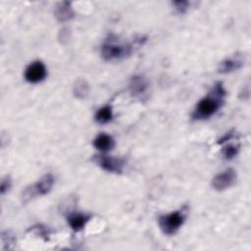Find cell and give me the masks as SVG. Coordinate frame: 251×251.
Returning a JSON list of instances; mask_svg holds the SVG:
<instances>
[{
	"label": "cell",
	"instance_id": "obj_1",
	"mask_svg": "<svg viewBox=\"0 0 251 251\" xmlns=\"http://www.w3.org/2000/svg\"><path fill=\"white\" fill-rule=\"evenodd\" d=\"M226 96V91L223 83L220 81L216 82L211 91L197 103L191 115L192 119L195 121H201L214 116L223 106Z\"/></svg>",
	"mask_w": 251,
	"mask_h": 251
},
{
	"label": "cell",
	"instance_id": "obj_2",
	"mask_svg": "<svg viewBox=\"0 0 251 251\" xmlns=\"http://www.w3.org/2000/svg\"><path fill=\"white\" fill-rule=\"evenodd\" d=\"M132 52L130 44L123 43L118 36L109 34L101 45V56L105 61H117L129 56Z\"/></svg>",
	"mask_w": 251,
	"mask_h": 251
},
{
	"label": "cell",
	"instance_id": "obj_3",
	"mask_svg": "<svg viewBox=\"0 0 251 251\" xmlns=\"http://www.w3.org/2000/svg\"><path fill=\"white\" fill-rule=\"evenodd\" d=\"M55 183V177L52 174H45L35 183L27 186L22 194V200L26 203L37 196H43L48 194Z\"/></svg>",
	"mask_w": 251,
	"mask_h": 251
},
{
	"label": "cell",
	"instance_id": "obj_4",
	"mask_svg": "<svg viewBox=\"0 0 251 251\" xmlns=\"http://www.w3.org/2000/svg\"><path fill=\"white\" fill-rule=\"evenodd\" d=\"M185 217L181 211H175L159 217L158 224L164 234L174 235L181 227Z\"/></svg>",
	"mask_w": 251,
	"mask_h": 251
},
{
	"label": "cell",
	"instance_id": "obj_5",
	"mask_svg": "<svg viewBox=\"0 0 251 251\" xmlns=\"http://www.w3.org/2000/svg\"><path fill=\"white\" fill-rule=\"evenodd\" d=\"M94 161L101 169L108 173L122 174L125 167V161L123 159L104 154L94 156Z\"/></svg>",
	"mask_w": 251,
	"mask_h": 251
},
{
	"label": "cell",
	"instance_id": "obj_6",
	"mask_svg": "<svg viewBox=\"0 0 251 251\" xmlns=\"http://www.w3.org/2000/svg\"><path fill=\"white\" fill-rule=\"evenodd\" d=\"M237 178L236 172L233 169H226L217 174L212 179V186L217 191H223L232 186Z\"/></svg>",
	"mask_w": 251,
	"mask_h": 251
},
{
	"label": "cell",
	"instance_id": "obj_7",
	"mask_svg": "<svg viewBox=\"0 0 251 251\" xmlns=\"http://www.w3.org/2000/svg\"><path fill=\"white\" fill-rule=\"evenodd\" d=\"M46 75L47 69L41 61H34L30 63L25 71V78L30 83H38L44 80Z\"/></svg>",
	"mask_w": 251,
	"mask_h": 251
},
{
	"label": "cell",
	"instance_id": "obj_8",
	"mask_svg": "<svg viewBox=\"0 0 251 251\" xmlns=\"http://www.w3.org/2000/svg\"><path fill=\"white\" fill-rule=\"evenodd\" d=\"M54 16L59 23H66L71 21L75 16L72 3L70 1H61L57 3L54 9Z\"/></svg>",
	"mask_w": 251,
	"mask_h": 251
},
{
	"label": "cell",
	"instance_id": "obj_9",
	"mask_svg": "<svg viewBox=\"0 0 251 251\" xmlns=\"http://www.w3.org/2000/svg\"><path fill=\"white\" fill-rule=\"evenodd\" d=\"M243 64H244V60L239 55L228 57L223 60L219 64L218 72L220 74H229L239 70L243 66Z\"/></svg>",
	"mask_w": 251,
	"mask_h": 251
},
{
	"label": "cell",
	"instance_id": "obj_10",
	"mask_svg": "<svg viewBox=\"0 0 251 251\" xmlns=\"http://www.w3.org/2000/svg\"><path fill=\"white\" fill-rule=\"evenodd\" d=\"M148 81L147 79L141 75H133L128 83V89L131 95L133 96H140L146 92L148 89Z\"/></svg>",
	"mask_w": 251,
	"mask_h": 251
},
{
	"label": "cell",
	"instance_id": "obj_11",
	"mask_svg": "<svg viewBox=\"0 0 251 251\" xmlns=\"http://www.w3.org/2000/svg\"><path fill=\"white\" fill-rule=\"evenodd\" d=\"M89 219L90 217L87 215L81 213H72L67 217V222L74 231H79L85 226Z\"/></svg>",
	"mask_w": 251,
	"mask_h": 251
},
{
	"label": "cell",
	"instance_id": "obj_12",
	"mask_svg": "<svg viewBox=\"0 0 251 251\" xmlns=\"http://www.w3.org/2000/svg\"><path fill=\"white\" fill-rule=\"evenodd\" d=\"M93 146L101 151V152H107L114 148L115 146V140L113 137L106 133H100L93 139Z\"/></svg>",
	"mask_w": 251,
	"mask_h": 251
},
{
	"label": "cell",
	"instance_id": "obj_13",
	"mask_svg": "<svg viewBox=\"0 0 251 251\" xmlns=\"http://www.w3.org/2000/svg\"><path fill=\"white\" fill-rule=\"evenodd\" d=\"M73 93H74L75 97H76L78 99L86 98L89 94V85H88V83L82 78L77 79L74 84Z\"/></svg>",
	"mask_w": 251,
	"mask_h": 251
},
{
	"label": "cell",
	"instance_id": "obj_14",
	"mask_svg": "<svg viewBox=\"0 0 251 251\" xmlns=\"http://www.w3.org/2000/svg\"><path fill=\"white\" fill-rule=\"evenodd\" d=\"M113 118V110L110 105H106L98 109L95 114V121L100 125H105L109 123Z\"/></svg>",
	"mask_w": 251,
	"mask_h": 251
},
{
	"label": "cell",
	"instance_id": "obj_15",
	"mask_svg": "<svg viewBox=\"0 0 251 251\" xmlns=\"http://www.w3.org/2000/svg\"><path fill=\"white\" fill-rule=\"evenodd\" d=\"M1 240L3 244V249L7 250L12 248V245L16 242L15 234L11 230H4L1 234Z\"/></svg>",
	"mask_w": 251,
	"mask_h": 251
},
{
	"label": "cell",
	"instance_id": "obj_16",
	"mask_svg": "<svg viewBox=\"0 0 251 251\" xmlns=\"http://www.w3.org/2000/svg\"><path fill=\"white\" fill-rule=\"evenodd\" d=\"M239 151V146L238 145H232V144H228L226 146H225L222 150V154L224 156L225 159L226 160H230L232 158H234Z\"/></svg>",
	"mask_w": 251,
	"mask_h": 251
},
{
	"label": "cell",
	"instance_id": "obj_17",
	"mask_svg": "<svg viewBox=\"0 0 251 251\" xmlns=\"http://www.w3.org/2000/svg\"><path fill=\"white\" fill-rule=\"evenodd\" d=\"M28 230H34L37 234H39L40 237L44 238V240H47L49 238V235L51 233V230L45 226H42V225H36V226H33L32 227H30Z\"/></svg>",
	"mask_w": 251,
	"mask_h": 251
},
{
	"label": "cell",
	"instance_id": "obj_18",
	"mask_svg": "<svg viewBox=\"0 0 251 251\" xmlns=\"http://www.w3.org/2000/svg\"><path fill=\"white\" fill-rule=\"evenodd\" d=\"M172 5L175 7V10L178 14H184L187 12L190 3L188 1H183V0H178V1H173Z\"/></svg>",
	"mask_w": 251,
	"mask_h": 251
},
{
	"label": "cell",
	"instance_id": "obj_19",
	"mask_svg": "<svg viewBox=\"0 0 251 251\" xmlns=\"http://www.w3.org/2000/svg\"><path fill=\"white\" fill-rule=\"evenodd\" d=\"M12 186V180L10 178L9 176H5L4 177H2L1 179V183H0V192L2 195H4L6 192H8L10 190Z\"/></svg>",
	"mask_w": 251,
	"mask_h": 251
}]
</instances>
